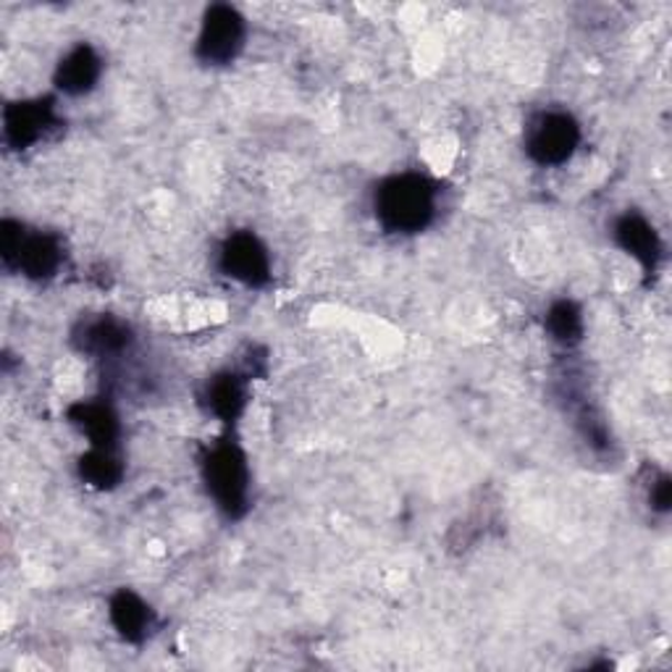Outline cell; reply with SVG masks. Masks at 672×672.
Wrapping results in <instances>:
<instances>
[{"instance_id": "obj_1", "label": "cell", "mask_w": 672, "mask_h": 672, "mask_svg": "<svg viewBox=\"0 0 672 672\" xmlns=\"http://www.w3.org/2000/svg\"><path fill=\"white\" fill-rule=\"evenodd\" d=\"M434 187L418 174L383 182L376 195V214L389 231H421L434 216Z\"/></svg>"}, {"instance_id": "obj_2", "label": "cell", "mask_w": 672, "mask_h": 672, "mask_svg": "<svg viewBox=\"0 0 672 672\" xmlns=\"http://www.w3.org/2000/svg\"><path fill=\"white\" fill-rule=\"evenodd\" d=\"M578 127L567 113H544L528 132V153L544 166H557L573 155L578 145Z\"/></svg>"}, {"instance_id": "obj_3", "label": "cell", "mask_w": 672, "mask_h": 672, "mask_svg": "<svg viewBox=\"0 0 672 672\" xmlns=\"http://www.w3.org/2000/svg\"><path fill=\"white\" fill-rule=\"evenodd\" d=\"M245 24L242 17L229 6H214L203 22L197 51L208 64H229L242 47Z\"/></svg>"}, {"instance_id": "obj_4", "label": "cell", "mask_w": 672, "mask_h": 672, "mask_svg": "<svg viewBox=\"0 0 672 672\" xmlns=\"http://www.w3.org/2000/svg\"><path fill=\"white\" fill-rule=\"evenodd\" d=\"M208 486L218 505L235 516L245 507L247 497V468L245 457L235 447H218L208 459Z\"/></svg>"}, {"instance_id": "obj_5", "label": "cell", "mask_w": 672, "mask_h": 672, "mask_svg": "<svg viewBox=\"0 0 672 672\" xmlns=\"http://www.w3.org/2000/svg\"><path fill=\"white\" fill-rule=\"evenodd\" d=\"M3 256L6 260H17V265L26 277L43 279L53 277V271L61 263V250L56 239L43 235H17V231H3Z\"/></svg>"}, {"instance_id": "obj_6", "label": "cell", "mask_w": 672, "mask_h": 672, "mask_svg": "<svg viewBox=\"0 0 672 672\" xmlns=\"http://www.w3.org/2000/svg\"><path fill=\"white\" fill-rule=\"evenodd\" d=\"M224 271L245 284H263L269 279V256L256 237L235 235L224 245Z\"/></svg>"}, {"instance_id": "obj_7", "label": "cell", "mask_w": 672, "mask_h": 672, "mask_svg": "<svg viewBox=\"0 0 672 672\" xmlns=\"http://www.w3.org/2000/svg\"><path fill=\"white\" fill-rule=\"evenodd\" d=\"M51 123V108L43 102H19L6 111V137L17 148H26L37 140Z\"/></svg>"}, {"instance_id": "obj_8", "label": "cell", "mask_w": 672, "mask_h": 672, "mask_svg": "<svg viewBox=\"0 0 672 672\" xmlns=\"http://www.w3.org/2000/svg\"><path fill=\"white\" fill-rule=\"evenodd\" d=\"M100 77V61L90 47H77L61 61L58 66V87L61 90L79 95L87 93Z\"/></svg>"}, {"instance_id": "obj_9", "label": "cell", "mask_w": 672, "mask_h": 672, "mask_svg": "<svg viewBox=\"0 0 672 672\" xmlns=\"http://www.w3.org/2000/svg\"><path fill=\"white\" fill-rule=\"evenodd\" d=\"M617 239L626 247L630 256H636L643 263H654L660 245H657L654 229L643 221L641 216H626L617 224Z\"/></svg>"}, {"instance_id": "obj_10", "label": "cell", "mask_w": 672, "mask_h": 672, "mask_svg": "<svg viewBox=\"0 0 672 672\" xmlns=\"http://www.w3.org/2000/svg\"><path fill=\"white\" fill-rule=\"evenodd\" d=\"M111 615H113L116 628H119L127 639H142V636L148 633L150 613L134 594L121 592L119 596H116L113 605H111Z\"/></svg>"}, {"instance_id": "obj_11", "label": "cell", "mask_w": 672, "mask_h": 672, "mask_svg": "<svg viewBox=\"0 0 672 672\" xmlns=\"http://www.w3.org/2000/svg\"><path fill=\"white\" fill-rule=\"evenodd\" d=\"M74 421L87 431L93 444H98L102 449L111 447L116 436V421L113 415L108 413V408H102V404H79V408L74 410Z\"/></svg>"}, {"instance_id": "obj_12", "label": "cell", "mask_w": 672, "mask_h": 672, "mask_svg": "<svg viewBox=\"0 0 672 672\" xmlns=\"http://www.w3.org/2000/svg\"><path fill=\"white\" fill-rule=\"evenodd\" d=\"M208 402H210V410H214L218 418L231 421V418H237L239 413H242V404H245L242 383H239L235 376H221V379H216L214 383H210Z\"/></svg>"}, {"instance_id": "obj_13", "label": "cell", "mask_w": 672, "mask_h": 672, "mask_svg": "<svg viewBox=\"0 0 672 672\" xmlns=\"http://www.w3.org/2000/svg\"><path fill=\"white\" fill-rule=\"evenodd\" d=\"M82 345H85V349H90V353H116V349L127 345V328L119 321L100 318L85 328Z\"/></svg>"}, {"instance_id": "obj_14", "label": "cell", "mask_w": 672, "mask_h": 672, "mask_svg": "<svg viewBox=\"0 0 672 672\" xmlns=\"http://www.w3.org/2000/svg\"><path fill=\"white\" fill-rule=\"evenodd\" d=\"M82 476H85V481H90L93 486L108 489V486L119 484L121 463L111 455V449L98 447L82 459Z\"/></svg>"}, {"instance_id": "obj_15", "label": "cell", "mask_w": 672, "mask_h": 672, "mask_svg": "<svg viewBox=\"0 0 672 672\" xmlns=\"http://www.w3.org/2000/svg\"><path fill=\"white\" fill-rule=\"evenodd\" d=\"M550 332L560 342H575L583 332L581 313L571 303H557L550 311Z\"/></svg>"}]
</instances>
